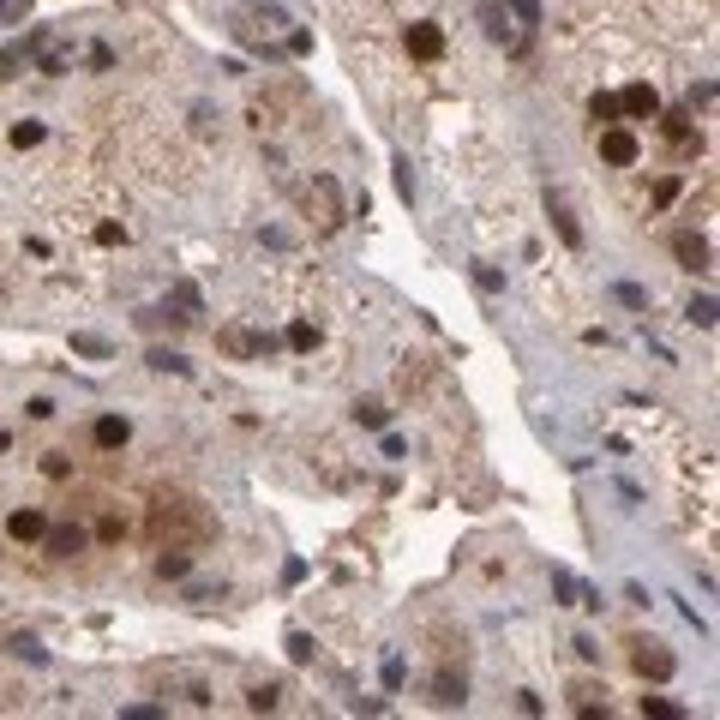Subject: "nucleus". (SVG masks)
I'll return each instance as SVG.
<instances>
[{
  "mask_svg": "<svg viewBox=\"0 0 720 720\" xmlns=\"http://www.w3.org/2000/svg\"><path fill=\"white\" fill-rule=\"evenodd\" d=\"M637 157H642L637 133H624V126H600V162H606V168H630Z\"/></svg>",
  "mask_w": 720,
  "mask_h": 720,
  "instance_id": "obj_1",
  "label": "nucleus"
},
{
  "mask_svg": "<svg viewBox=\"0 0 720 720\" xmlns=\"http://www.w3.org/2000/svg\"><path fill=\"white\" fill-rule=\"evenodd\" d=\"M619 115L660 120V90H655V84H624V90H619Z\"/></svg>",
  "mask_w": 720,
  "mask_h": 720,
  "instance_id": "obj_2",
  "label": "nucleus"
},
{
  "mask_svg": "<svg viewBox=\"0 0 720 720\" xmlns=\"http://www.w3.org/2000/svg\"><path fill=\"white\" fill-rule=\"evenodd\" d=\"M217 342H222V348H228L235 360H253V355H270V348H277L270 337H259V330H240V324H228Z\"/></svg>",
  "mask_w": 720,
  "mask_h": 720,
  "instance_id": "obj_3",
  "label": "nucleus"
},
{
  "mask_svg": "<svg viewBox=\"0 0 720 720\" xmlns=\"http://www.w3.org/2000/svg\"><path fill=\"white\" fill-rule=\"evenodd\" d=\"M402 42H408V55H415V60H439L444 55V30H439V24H408V37H402Z\"/></svg>",
  "mask_w": 720,
  "mask_h": 720,
  "instance_id": "obj_4",
  "label": "nucleus"
},
{
  "mask_svg": "<svg viewBox=\"0 0 720 720\" xmlns=\"http://www.w3.org/2000/svg\"><path fill=\"white\" fill-rule=\"evenodd\" d=\"M126 439H133L126 415H102L97 426H90V444H97V450H126Z\"/></svg>",
  "mask_w": 720,
  "mask_h": 720,
  "instance_id": "obj_5",
  "label": "nucleus"
},
{
  "mask_svg": "<svg viewBox=\"0 0 720 720\" xmlns=\"http://www.w3.org/2000/svg\"><path fill=\"white\" fill-rule=\"evenodd\" d=\"M6 535L30 546V540H42V535H48V517H42L37 504H24V510H13V517H6Z\"/></svg>",
  "mask_w": 720,
  "mask_h": 720,
  "instance_id": "obj_6",
  "label": "nucleus"
},
{
  "mask_svg": "<svg viewBox=\"0 0 720 720\" xmlns=\"http://www.w3.org/2000/svg\"><path fill=\"white\" fill-rule=\"evenodd\" d=\"M637 673L642 679H673V655L660 642H648V648H637Z\"/></svg>",
  "mask_w": 720,
  "mask_h": 720,
  "instance_id": "obj_7",
  "label": "nucleus"
},
{
  "mask_svg": "<svg viewBox=\"0 0 720 720\" xmlns=\"http://www.w3.org/2000/svg\"><path fill=\"white\" fill-rule=\"evenodd\" d=\"M42 546H48L55 559H73V553H84V528H48Z\"/></svg>",
  "mask_w": 720,
  "mask_h": 720,
  "instance_id": "obj_8",
  "label": "nucleus"
},
{
  "mask_svg": "<svg viewBox=\"0 0 720 720\" xmlns=\"http://www.w3.org/2000/svg\"><path fill=\"white\" fill-rule=\"evenodd\" d=\"M480 24H486V37H510V13H504V0H480Z\"/></svg>",
  "mask_w": 720,
  "mask_h": 720,
  "instance_id": "obj_9",
  "label": "nucleus"
},
{
  "mask_svg": "<svg viewBox=\"0 0 720 720\" xmlns=\"http://www.w3.org/2000/svg\"><path fill=\"white\" fill-rule=\"evenodd\" d=\"M673 253H679L690 270H708V240H697V235H679L673 240Z\"/></svg>",
  "mask_w": 720,
  "mask_h": 720,
  "instance_id": "obj_10",
  "label": "nucleus"
},
{
  "mask_svg": "<svg viewBox=\"0 0 720 720\" xmlns=\"http://www.w3.org/2000/svg\"><path fill=\"white\" fill-rule=\"evenodd\" d=\"M546 210H553V222H559V235H564V246H582V228H577V217H570V210H564V199H559V193H553V199H546Z\"/></svg>",
  "mask_w": 720,
  "mask_h": 720,
  "instance_id": "obj_11",
  "label": "nucleus"
},
{
  "mask_svg": "<svg viewBox=\"0 0 720 720\" xmlns=\"http://www.w3.org/2000/svg\"><path fill=\"white\" fill-rule=\"evenodd\" d=\"M288 348H295V355H313V348H319V330H313V324H288Z\"/></svg>",
  "mask_w": 720,
  "mask_h": 720,
  "instance_id": "obj_12",
  "label": "nucleus"
},
{
  "mask_svg": "<svg viewBox=\"0 0 720 720\" xmlns=\"http://www.w3.org/2000/svg\"><path fill=\"white\" fill-rule=\"evenodd\" d=\"M73 355H84V360H108V342H102V337H84V330H79V337H73Z\"/></svg>",
  "mask_w": 720,
  "mask_h": 720,
  "instance_id": "obj_13",
  "label": "nucleus"
},
{
  "mask_svg": "<svg viewBox=\"0 0 720 720\" xmlns=\"http://www.w3.org/2000/svg\"><path fill=\"white\" fill-rule=\"evenodd\" d=\"M588 115H595L600 126H619V97H595V102H588Z\"/></svg>",
  "mask_w": 720,
  "mask_h": 720,
  "instance_id": "obj_14",
  "label": "nucleus"
},
{
  "mask_svg": "<svg viewBox=\"0 0 720 720\" xmlns=\"http://www.w3.org/2000/svg\"><path fill=\"white\" fill-rule=\"evenodd\" d=\"M42 475H48V480H66V475H73V457H66V450H48V457H42Z\"/></svg>",
  "mask_w": 720,
  "mask_h": 720,
  "instance_id": "obj_15",
  "label": "nucleus"
},
{
  "mask_svg": "<svg viewBox=\"0 0 720 720\" xmlns=\"http://www.w3.org/2000/svg\"><path fill=\"white\" fill-rule=\"evenodd\" d=\"M13 144H19V150L42 144V120H19V126H13Z\"/></svg>",
  "mask_w": 720,
  "mask_h": 720,
  "instance_id": "obj_16",
  "label": "nucleus"
},
{
  "mask_svg": "<svg viewBox=\"0 0 720 720\" xmlns=\"http://www.w3.org/2000/svg\"><path fill=\"white\" fill-rule=\"evenodd\" d=\"M642 715H660V720H679L684 708H679V702H666V697H642Z\"/></svg>",
  "mask_w": 720,
  "mask_h": 720,
  "instance_id": "obj_17",
  "label": "nucleus"
},
{
  "mask_svg": "<svg viewBox=\"0 0 720 720\" xmlns=\"http://www.w3.org/2000/svg\"><path fill=\"white\" fill-rule=\"evenodd\" d=\"M553 595H564V600H582V582L570 577V570H553Z\"/></svg>",
  "mask_w": 720,
  "mask_h": 720,
  "instance_id": "obj_18",
  "label": "nucleus"
},
{
  "mask_svg": "<svg viewBox=\"0 0 720 720\" xmlns=\"http://www.w3.org/2000/svg\"><path fill=\"white\" fill-rule=\"evenodd\" d=\"M690 324H702V330H715V300L702 295V300H690Z\"/></svg>",
  "mask_w": 720,
  "mask_h": 720,
  "instance_id": "obj_19",
  "label": "nucleus"
},
{
  "mask_svg": "<svg viewBox=\"0 0 720 720\" xmlns=\"http://www.w3.org/2000/svg\"><path fill=\"white\" fill-rule=\"evenodd\" d=\"M13 655H19V660H37V666L48 660V655H42V642H37V637H13Z\"/></svg>",
  "mask_w": 720,
  "mask_h": 720,
  "instance_id": "obj_20",
  "label": "nucleus"
},
{
  "mask_svg": "<svg viewBox=\"0 0 720 720\" xmlns=\"http://www.w3.org/2000/svg\"><path fill=\"white\" fill-rule=\"evenodd\" d=\"M186 564H193L186 553H162V559H157V570H162V577H186Z\"/></svg>",
  "mask_w": 720,
  "mask_h": 720,
  "instance_id": "obj_21",
  "label": "nucleus"
},
{
  "mask_svg": "<svg viewBox=\"0 0 720 720\" xmlns=\"http://www.w3.org/2000/svg\"><path fill=\"white\" fill-rule=\"evenodd\" d=\"M355 415H360V426H384V420H390V415H384V402H360Z\"/></svg>",
  "mask_w": 720,
  "mask_h": 720,
  "instance_id": "obj_22",
  "label": "nucleus"
},
{
  "mask_svg": "<svg viewBox=\"0 0 720 720\" xmlns=\"http://www.w3.org/2000/svg\"><path fill=\"white\" fill-rule=\"evenodd\" d=\"M666 139H673V144H690V120H684V115H666Z\"/></svg>",
  "mask_w": 720,
  "mask_h": 720,
  "instance_id": "obj_23",
  "label": "nucleus"
},
{
  "mask_svg": "<svg viewBox=\"0 0 720 720\" xmlns=\"http://www.w3.org/2000/svg\"><path fill=\"white\" fill-rule=\"evenodd\" d=\"M150 366H157V373H186V360L168 355V348H157V355H150Z\"/></svg>",
  "mask_w": 720,
  "mask_h": 720,
  "instance_id": "obj_24",
  "label": "nucleus"
},
{
  "mask_svg": "<svg viewBox=\"0 0 720 720\" xmlns=\"http://www.w3.org/2000/svg\"><path fill=\"white\" fill-rule=\"evenodd\" d=\"M439 702L450 708V702H462V679H439Z\"/></svg>",
  "mask_w": 720,
  "mask_h": 720,
  "instance_id": "obj_25",
  "label": "nucleus"
},
{
  "mask_svg": "<svg viewBox=\"0 0 720 720\" xmlns=\"http://www.w3.org/2000/svg\"><path fill=\"white\" fill-rule=\"evenodd\" d=\"M510 6H517L522 24H540V0H510Z\"/></svg>",
  "mask_w": 720,
  "mask_h": 720,
  "instance_id": "obj_26",
  "label": "nucleus"
},
{
  "mask_svg": "<svg viewBox=\"0 0 720 720\" xmlns=\"http://www.w3.org/2000/svg\"><path fill=\"white\" fill-rule=\"evenodd\" d=\"M97 240H102V246H120V240H126V228H120V222H102Z\"/></svg>",
  "mask_w": 720,
  "mask_h": 720,
  "instance_id": "obj_27",
  "label": "nucleus"
},
{
  "mask_svg": "<svg viewBox=\"0 0 720 720\" xmlns=\"http://www.w3.org/2000/svg\"><path fill=\"white\" fill-rule=\"evenodd\" d=\"M619 300H624V306H648V295H642L637 282H619Z\"/></svg>",
  "mask_w": 720,
  "mask_h": 720,
  "instance_id": "obj_28",
  "label": "nucleus"
},
{
  "mask_svg": "<svg viewBox=\"0 0 720 720\" xmlns=\"http://www.w3.org/2000/svg\"><path fill=\"white\" fill-rule=\"evenodd\" d=\"M288 655H295V660H313V637H300V630H295V637H288Z\"/></svg>",
  "mask_w": 720,
  "mask_h": 720,
  "instance_id": "obj_29",
  "label": "nucleus"
},
{
  "mask_svg": "<svg viewBox=\"0 0 720 720\" xmlns=\"http://www.w3.org/2000/svg\"><path fill=\"white\" fill-rule=\"evenodd\" d=\"M19 60H24L19 48H0V79H13V73H19Z\"/></svg>",
  "mask_w": 720,
  "mask_h": 720,
  "instance_id": "obj_30",
  "label": "nucleus"
},
{
  "mask_svg": "<svg viewBox=\"0 0 720 720\" xmlns=\"http://www.w3.org/2000/svg\"><path fill=\"white\" fill-rule=\"evenodd\" d=\"M673 199H679V180L666 175V180H660V186H655V204H673Z\"/></svg>",
  "mask_w": 720,
  "mask_h": 720,
  "instance_id": "obj_31",
  "label": "nucleus"
},
{
  "mask_svg": "<svg viewBox=\"0 0 720 720\" xmlns=\"http://www.w3.org/2000/svg\"><path fill=\"white\" fill-rule=\"evenodd\" d=\"M0 19H13V6H6V0H0Z\"/></svg>",
  "mask_w": 720,
  "mask_h": 720,
  "instance_id": "obj_32",
  "label": "nucleus"
}]
</instances>
